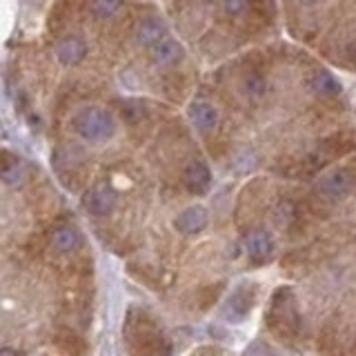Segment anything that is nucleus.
<instances>
[{
    "mask_svg": "<svg viewBox=\"0 0 356 356\" xmlns=\"http://www.w3.org/2000/svg\"><path fill=\"white\" fill-rule=\"evenodd\" d=\"M74 131L85 143H105L116 134V118L111 116V111L98 105L83 107L74 118Z\"/></svg>",
    "mask_w": 356,
    "mask_h": 356,
    "instance_id": "obj_1",
    "label": "nucleus"
},
{
    "mask_svg": "<svg viewBox=\"0 0 356 356\" xmlns=\"http://www.w3.org/2000/svg\"><path fill=\"white\" fill-rule=\"evenodd\" d=\"M354 187V174L350 167H337L327 174H323L316 181V192L327 200H339L350 194Z\"/></svg>",
    "mask_w": 356,
    "mask_h": 356,
    "instance_id": "obj_2",
    "label": "nucleus"
},
{
    "mask_svg": "<svg viewBox=\"0 0 356 356\" xmlns=\"http://www.w3.org/2000/svg\"><path fill=\"white\" fill-rule=\"evenodd\" d=\"M118 194L109 183H98L85 194V207L94 216H107L116 207Z\"/></svg>",
    "mask_w": 356,
    "mask_h": 356,
    "instance_id": "obj_3",
    "label": "nucleus"
},
{
    "mask_svg": "<svg viewBox=\"0 0 356 356\" xmlns=\"http://www.w3.org/2000/svg\"><path fill=\"white\" fill-rule=\"evenodd\" d=\"M185 58V47L181 40L176 38H163L149 47V60L156 65V67H163V70H170V67H176Z\"/></svg>",
    "mask_w": 356,
    "mask_h": 356,
    "instance_id": "obj_4",
    "label": "nucleus"
},
{
    "mask_svg": "<svg viewBox=\"0 0 356 356\" xmlns=\"http://www.w3.org/2000/svg\"><path fill=\"white\" fill-rule=\"evenodd\" d=\"M207 222H209V214L203 205H189L176 216L174 227L181 234H185V236H194V234H200L207 227Z\"/></svg>",
    "mask_w": 356,
    "mask_h": 356,
    "instance_id": "obj_5",
    "label": "nucleus"
},
{
    "mask_svg": "<svg viewBox=\"0 0 356 356\" xmlns=\"http://www.w3.org/2000/svg\"><path fill=\"white\" fill-rule=\"evenodd\" d=\"M187 118L192 120V125L198 129V131H211L216 129L218 125V109L207 103V100H192L187 107Z\"/></svg>",
    "mask_w": 356,
    "mask_h": 356,
    "instance_id": "obj_6",
    "label": "nucleus"
},
{
    "mask_svg": "<svg viewBox=\"0 0 356 356\" xmlns=\"http://www.w3.org/2000/svg\"><path fill=\"white\" fill-rule=\"evenodd\" d=\"M245 252L254 263H265L274 254V241L272 234L265 229H254L248 241H245Z\"/></svg>",
    "mask_w": 356,
    "mask_h": 356,
    "instance_id": "obj_7",
    "label": "nucleus"
},
{
    "mask_svg": "<svg viewBox=\"0 0 356 356\" xmlns=\"http://www.w3.org/2000/svg\"><path fill=\"white\" fill-rule=\"evenodd\" d=\"M87 56V44L78 36H65L56 44V58H58L65 67H74L83 63Z\"/></svg>",
    "mask_w": 356,
    "mask_h": 356,
    "instance_id": "obj_8",
    "label": "nucleus"
},
{
    "mask_svg": "<svg viewBox=\"0 0 356 356\" xmlns=\"http://www.w3.org/2000/svg\"><path fill=\"white\" fill-rule=\"evenodd\" d=\"M185 187L189 189L192 194H205L209 185H211V172L207 163L203 161H192L187 167H185Z\"/></svg>",
    "mask_w": 356,
    "mask_h": 356,
    "instance_id": "obj_9",
    "label": "nucleus"
},
{
    "mask_svg": "<svg viewBox=\"0 0 356 356\" xmlns=\"http://www.w3.org/2000/svg\"><path fill=\"white\" fill-rule=\"evenodd\" d=\"M167 38V25L156 16H147L140 20V25L136 29V40L138 44H143V47H154L156 42Z\"/></svg>",
    "mask_w": 356,
    "mask_h": 356,
    "instance_id": "obj_10",
    "label": "nucleus"
},
{
    "mask_svg": "<svg viewBox=\"0 0 356 356\" xmlns=\"http://www.w3.org/2000/svg\"><path fill=\"white\" fill-rule=\"evenodd\" d=\"M81 232H78L74 225H60L51 232V245L56 252L60 254H70L74 250H78V245H81Z\"/></svg>",
    "mask_w": 356,
    "mask_h": 356,
    "instance_id": "obj_11",
    "label": "nucleus"
},
{
    "mask_svg": "<svg viewBox=\"0 0 356 356\" xmlns=\"http://www.w3.org/2000/svg\"><path fill=\"white\" fill-rule=\"evenodd\" d=\"M309 87L314 89L318 96H337L341 94V83L337 76L330 74L327 70H316L309 76Z\"/></svg>",
    "mask_w": 356,
    "mask_h": 356,
    "instance_id": "obj_12",
    "label": "nucleus"
},
{
    "mask_svg": "<svg viewBox=\"0 0 356 356\" xmlns=\"http://www.w3.org/2000/svg\"><path fill=\"white\" fill-rule=\"evenodd\" d=\"M0 176H3L5 185L18 187V185H22V181H25V167H22V163L16 159V156L5 152L3 154V172H0Z\"/></svg>",
    "mask_w": 356,
    "mask_h": 356,
    "instance_id": "obj_13",
    "label": "nucleus"
},
{
    "mask_svg": "<svg viewBox=\"0 0 356 356\" xmlns=\"http://www.w3.org/2000/svg\"><path fill=\"white\" fill-rule=\"evenodd\" d=\"M122 5H125V0H92L89 9H92V14L96 18L107 20V18H114L122 9Z\"/></svg>",
    "mask_w": 356,
    "mask_h": 356,
    "instance_id": "obj_14",
    "label": "nucleus"
},
{
    "mask_svg": "<svg viewBox=\"0 0 356 356\" xmlns=\"http://www.w3.org/2000/svg\"><path fill=\"white\" fill-rule=\"evenodd\" d=\"M245 94L252 96V98H263L267 92V81L265 76H261L259 72H252L248 78H245Z\"/></svg>",
    "mask_w": 356,
    "mask_h": 356,
    "instance_id": "obj_15",
    "label": "nucleus"
},
{
    "mask_svg": "<svg viewBox=\"0 0 356 356\" xmlns=\"http://www.w3.org/2000/svg\"><path fill=\"white\" fill-rule=\"evenodd\" d=\"M122 118H125L127 122H138L145 118V114H147V109H145V105L140 103L138 98H129L122 103Z\"/></svg>",
    "mask_w": 356,
    "mask_h": 356,
    "instance_id": "obj_16",
    "label": "nucleus"
},
{
    "mask_svg": "<svg viewBox=\"0 0 356 356\" xmlns=\"http://www.w3.org/2000/svg\"><path fill=\"white\" fill-rule=\"evenodd\" d=\"M220 5L229 16H245L250 11V0H220Z\"/></svg>",
    "mask_w": 356,
    "mask_h": 356,
    "instance_id": "obj_17",
    "label": "nucleus"
},
{
    "mask_svg": "<svg viewBox=\"0 0 356 356\" xmlns=\"http://www.w3.org/2000/svg\"><path fill=\"white\" fill-rule=\"evenodd\" d=\"M243 356H272V350L267 348L263 341H252L248 348L243 350Z\"/></svg>",
    "mask_w": 356,
    "mask_h": 356,
    "instance_id": "obj_18",
    "label": "nucleus"
},
{
    "mask_svg": "<svg viewBox=\"0 0 356 356\" xmlns=\"http://www.w3.org/2000/svg\"><path fill=\"white\" fill-rule=\"evenodd\" d=\"M0 356H16V352H14V350H9V348H5L3 352H0Z\"/></svg>",
    "mask_w": 356,
    "mask_h": 356,
    "instance_id": "obj_19",
    "label": "nucleus"
},
{
    "mask_svg": "<svg viewBox=\"0 0 356 356\" xmlns=\"http://www.w3.org/2000/svg\"><path fill=\"white\" fill-rule=\"evenodd\" d=\"M296 3H300V5H314V3H318V0H296Z\"/></svg>",
    "mask_w": 356,
    "mask_h": 356,
    "instance_id": "obj_20",
    "label": "nucleus"
}]
</instances>
